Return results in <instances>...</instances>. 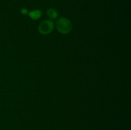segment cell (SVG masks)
<instances>
[{
    "mask_svg": "<svg viewBox=\"0 0 131 130\" xmlns=\"http://www.w3.org/2000/svg\"><path fill=\"white\" fill-rule=\"evenodd\" d=\"M56 28L58 31L62 34H67L71 31L72 24L69 19L62 17L56 22Z\"/></svg>",
    "mask_w": 131,
    "mask_h": 130,
    "instance_id": "6da1fadb",
    "label": "cell"
},
{
    "mask_svg": "<svg viewBox=\"0 0 131 130\" xmlns=\"http://www.w3.org/2000/svg\"><path fill=\"white\" fill-rule=\"evenodd\" d=\"M54 28V23L51 20H45L38 26V31L42 34H47L51 33Z\"/></svg>",
    "mask_w": 131,
    "mask_h": 130,
    "instance_id": "7a4b0ae2",
    "label": "cell"
},
{
    "mask_svg": "<svg viewBox=\"0 0 131 130\" xmlns=\"http://www.w3.org/2000/svg\"><path fill=\"white\" fill-rule=\"evenodd\" d=\"M29 15L33 20H37L38 18L40 17L42 13L40 10H35V11H32L29 12Z\"/></svg>",
    "mask_w": 131,
    "mask_h": 130,
    "instance_id": "3957f363",
    "label": "cell"
},
{
    "mask_svg": "<svg viewBox=\"0 0 131 130\" xmlns=\"http://www.w3.org/2000/svg\"><path fill=\"white\" fill-rule=\"evenodd\" d=\"M47 16L51 19H54L58 17V12L56 10L53 8L49 9L47 11Z\"/></svg>",
    "mask_w": 131,
    "mask_h": 130,
    "instance_id": "277c9868",
    "label": "cell"
},
{
    "mask_svg": "<svg viewBox=\"0 0 131 130\" xmlns=\"http://www.w3.org/2000/svg\"><path fill=\"white\" fill-rule=\"evenodd\" d=\"M22 13L24 14H26L27 13V10H26V9H23V10H22Z\"/></svg>",
    "mask_w": 131,
    "mask_h": 130,
    "instance_id": "5b68a950",
    "label": "cell"
}]
</instances>
